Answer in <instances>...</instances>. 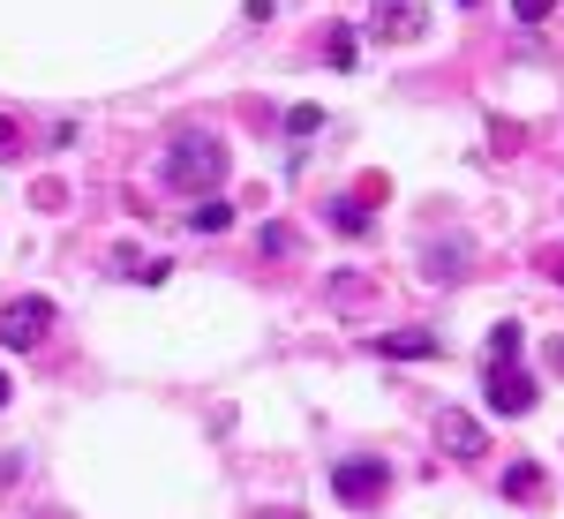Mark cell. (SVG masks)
<instances>
[{
	"instance_id": "1",
	"label": "cell",
	"mask_w": 564,
	"mask_h": 519,
	"mask_svg": "<svg viewBox=\"0 0 564 519\" xmlns=\"http://www.w3.org/2000/svg\"><path fill=\"white\" fill-rule=\"evenodd\" d=\"M218 181H226V143L212 129L166 136V188H181V196H218Z\"/></svg>"
},
{
	"instance_id": "2",
	"label": "cell",
	"mask_w": 564,
	"mask_h": 519,
	"mask_svg": "<svg viewBox=\"0 0 564 519\" xmlns=\"http://www.w3.org/2000/svg\"><path fill=\"white\" fill-rule=\"evenodd\" d=\"M377 45H414L430 31V0H369V23H361Z\"/></svg>"
},
{
	"instance_id": "3",
	"label": "cell",
	"mask_w": 564,
	"mask_h": 519,
	"mask_svg": "<svg viewBox=\"0 0 564 519\" xmlns=\"http://www.w3.org/2000/svg\"><path fill=\"white\" fill-rule=\"evenodd\" d=\"M384 489H391V467H384V459H347V467L332 475V497H339L347 512H369V505H384Z\"/></svg>"
},
{
	"instance_id": "4",
	"label": "cell",
	"mask_w": 564,
	"mask_h": 519,
	"mask_svg": "<svg viewBox=\"0 0 564 519\" xmlns=\"http://www.w3.org/2000/svg\"><path fill=\"white\" fill-rule=\"evenodd\" d=\"M481 391H489V407H497V414H527V407H534V377H527L512 354H489V377H481Z\"/></svg>"
},
{
	"instance_id": "5",
	"label": "cell",
	"mask_w": 564,
	"mask_h": 519,
	"mask_svg": "<svg viewBox=\"0 0 564 519\" xmlns=\"http://www.w3.org/2000/svg\"><path fill=\"white\" fill-rule=\"evenodd\" d=\"M45 324H53V302H39V294H31V302H8L0 309V346H8V354H31V346L45 339Z\"/></svg>"
},
{
	"instance_id": "6",
	"label": "cell",
	"mask_w": 564,
	"mask_h": 519,
	"mask_svg": "<svg viewBox=\"0 0 564 519\" xmlns=\"http://www.w3.org/2000/svg\"><path fill=\"white\" fill-rule=\"evenodd\" d=\"M436 444H444L452 459H481V452H489L481 422H475V414H459V407H444V414H436Z\"/></svg>"
},
{
	"instance_id": "7",
	"label": "cell",
	"mask_w": 564,
	"mask_h": 519,
	"mask_svg": "<svg viewBox=\"0 0 564 519\" xmlns=\"http://www.w3.org/2000/svg\"><path fill=\"white\" fill-rule=\"evenodd\" d=\"M377 354H384V361H430L436 339H430V332H384V339H377Z\"/></svg>"
},
{
	"instance_id": "8",
	"label": "cell",
	"mask_w": 564,
	"mask_h": 519,
	"mask_svg": "<svg viewBox=\"0 0 564 519\" xmlns=\"http://www.w3.org/2000/svg\"><path fill=\"white\" fill-rule=\"evenodd\" d=\"M354 53H361V39H354L347 23H332V31H324V61H332V68H361Z\"/></svg>"
},
{
	"instance_id": "9",
	"label": "cell",
	"mask_w": 564,
	"mask_h": 519,
	"mask_svg": "<svg viewBox=\"0 0 564 519\" xmlns=\"http://www.w3.org/2000/svg\"><path fill=\"white\" fill-rule=\"evenodd\" d=\"M505 497H520V505H534V497H542V467H527V459H512V467H505Z\"/></svg>"
},
{
	"instance_id": "10",
	"label": "cell",
	"mask_w": 564,
	"mask_h": 519,
	"mask_svg": "<svg viewBox=\"0 0 564 519\" xmlns=\"http://www.w3.org/2000/svg\"><path fill=\"white\" fill-rule=\"evenodd\" d=\"M234 226V204L226 196H196V234H226Z\"/></svg>"
},
{
	"instance_id": "11",
	"label": "cell",
	"mask_w": 564,
	"mask_h": 519,
	"mask_svg": "<svg viewBox=\"0 0 564 519\" xmlns=\"http://www.w3.org/2000/svg\"><path fill=\"white\" fill-rule=\"evenodd\" d=\"M422 271H430V279H459V271H467V249H430Z\"/></svg>"
},
{
	"instance_id": "12",
	"label": "cell",
	"mask_w": 564,
	"mask_h": 519,
	"mask_svg": "<svg viewBox=\"0 0 564 519\" xmlns=\"http://www.w3.org/2000/svg\"><path fill=\"white\" fill-rule=\"evenodd\" d=\"M113 271H129V279H166V263H159V257H135V249H121Z\"/></svg>"
},
{
	"instance_id": "13",
	"label": "cell",
	"mask_w": 564,
	"mask_h": 519,
	"mask_svg": "<svg viewBox=\"0 0 564 519\" xmlns=\"http://www.w3.org/2000/svg\"><path fill=\"white\" fill-rule=\"evenodd\" d=\"M332 226H347V234H361V226H369V204H332Z\"/></svg>"
},
{
	"instance_id": "14",
	"label": "cell",
	"mask_w": 564,
	"mask_h": 519,
	"mask_svg": "<svg viewBox=\"0 0 564 519\" xmlns=\"http://www.w3.org/2000/svg\"><path fill=\"white\" fill-rule=\"evenodd\" d=\"M489 354H520V324H512V316H505V324L489 332Z\"/></svg>"
},
{
	"instance_id": "15",
	"label": "cell",
	"mask_w": 564,
	"mask_h": 519,
	"mask_svg": "<svg viewBox=\"0 0 564 519\" xmlns=\"http://www.w3.org/2000/svg\"><path fill=\"white\" fill-rule=\"evenodd\" d=\"M286 129H294V136H316V129H324V113H316V106H294V113H286Z\"/></svg>"
},
{
	"instance_id": "16",
	"label": "cell",
	"mask_w": 564,
	"mask_h": 519,
	"mask_svg": "<svg viewBox=\"0 0 564 519\" xmlns=\"http://www.w3.org/2000/svg\"><path fill=\"white\" fill-rule=\"evenodd\" d=\"M550 8H557V0H512V15H520V23H550Z\"/></svg>"
},
{
	"instance_id": "17",
	"label": "cell",
	"mask_w": 564,
	"mask_h": 519,
	"mask_svg": "<svg viewBox=\"0 0 564 519\" xmlns=\"http://www.w3.org/2000/svg\"><path fill=\"white\" fill-rule=\"evenodd\" d=\"M15 143H23V136H15V121L0 113V159H15Z\"/></svg>"
},
{
	"instance_id": "18",
	"label": "cell",
	"mask_w": 564,
	"mask_h": 519,
	"mask_svg": "<svg viewBox=\"0 0 564 519\" xmlns=\"http://www.w3.org/2000/svg\"><path fill=\"white\" fill-rule=\"evenodd\" d=\"M542 271H550V279L564 286V249H550V257H542Z\"/></svg>"
},
{
	"instance_id": "19",
	"label": "cell",
	"mask_w": 564,
	"mask_h": 519,
	"mask_svg": "<svg viewBox=\"0 0 564 519\" xmlns=\"http://www.w3.org/2000/svg\"><path fill=\"white\" fill-rule=\"evenodd\" d=\"M550 369H557V377H564V339H550Z\"/></svg>"
},
{
	"instance_id": "20",
	"label": "cell",
	"mask_w": 564,
	"mask_h": 519,
	"mask_svg": "<svg viewBox=\"0 0 564 519\" xmlns=\"http://www.w3.org/2000/svg\"><path fill=\"white\" fill-rule=\"evenodd\" d=\"M0 407H8V369H0Z\"/></svg>"
},
{
	"instance_id": "21",
	"label": "cell",
	"mask_w": 564,
	"mask_h": 519,
	"mask_svg": "<svg viewBox=\"0 0 564 519\" xmlns=\"http://www.w3.org/2000/svg\"><path fill=\"white\" fill-rule=\"evenodd\" d=\"M467 8H475V0H467Z\"/></svg>"
}]
</instances>
